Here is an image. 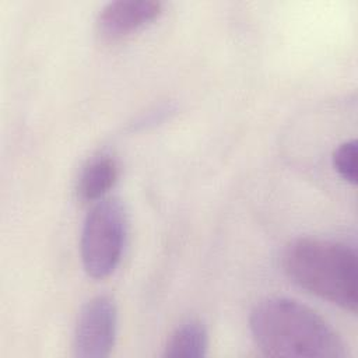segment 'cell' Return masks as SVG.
Returning a JSON list of instances; mask_svg holds the SVG:
<instances>
[{
    "instance_id": "obj_5",
    "label": "cell",
    "mask_w": 358,
    "mask_h": 358,
    "mask_svg": "<svg viewBox=\"0 0 358 358\" xmlns=\"http://www.w3.org/2000/svg\"><path fill=\"white\" fill-rule=\"evenodd\" d=\"M161 11L162 4L152 0L110 1L98 14L96 27L102 36L119 39L150 24Z\"/></svg>"
},
{
    "instance_id": "obj_8",
    "label": "cell",
    "mask_w": 358,
    "mask_h": 358,
    "mask_svg": "<svg viewBox=\"0 0 358 358\" xmlns=\"http://www.w3.org/2000/svg\"><path fill=\"white\" fill-rule=\"evenodd\" d=\"M333 166L337 173L351 185L357 183V141L341 143L333 152Z\"/></svg>"
},
{
    "instance_id": "obj_2",
    "label": "cell",
    "mask_w": 358,
    "mask_h": 358,
    "mask_svg": "<svg viewBox=\"0 0 358 358\" xmlns=\"http://www.w3.org/2000/svg\"><path fill=\"white\" fill-rule=\"evenodd\" d=\"M285 274L308 292L347 310L357 309V253L345 243L301 238L282 255Z\"/></svg>"
},
{
    "instance_id": "obj_3",
    "label": "cell",
    "mask_w": 358,
    "mask_h": 358,
    "mask_svg": "<svg viewBox=\"0 0 358 358\" xmlns=\"http://www.w3.org/2000/svg\"><path fill=\"white\" fill-rule=\"evenodd\" d=\"M127 234V220L116 199L99 200L87 214L80 241L84 270L92 278H105L120 263Z\"/></svg>"
},
{
    "instance_id": "obj_6",
    "label": "cell",
    "mask_w": 358,
    "mask_h": 358,
    "mask_svg": "<svg viewBox=\"0 0 358 358\" xmlns=\"http://www.w3.org/2000/svg\"><path fill=\"white\" fill-rule=\"evenodd\" d=\"M116 179L117 165L113 158L108 155L94 158L78 178L77 194L84 201H99L115 185Z\"/></svg>"
},
{
    "instance_id": "obj_7",
    "label": "cell",
    "mask_w": 358,
    "mask_h": 358,
    "mask_svg": "<svg viewBox=\"0 0 358 358\" xmlns=\"http://www.w3.org/2000/svg\"><path fill=\"white\" fill-rule=\"evenodd\" d=\"M208 347L207 329L200 320L189 319L180 323L168 337L164 347V357H204Z\"/></svg>"
},
{
    "instance_id": "obj_4",
    "label": "cell",
    "mask_w": 358,
    "mask_h": 358,
    "mask_svg": "<svg viewBox=\"0 0 358 358\" xmlns=\"http://www.w3.org/2000/svg\"><path fill=\"white\" fill-rule=\"evenodd\" d=\"M117 329V309L108 295L90 299L80 310L74 336L73 350L78 358L108 357L115 345Z\"/></svg>"
},
{
    "instance_id": "obj_1",
    "label": "cell",
    "mask_w": 358,
    "mask_h": 358,
    "mask_svg": "<svg viewBox=\"0 0 358 358\" xmlns=\"http://www.w3.org/2000/svg\"><path fill=\"white\" fill-rule=\"evenodd\" d=\"M249 326L259 350L268 357L344 358L338 333L313 309L289 298L271 296L250 312Z\"/></svg>"
}]
</instances>
